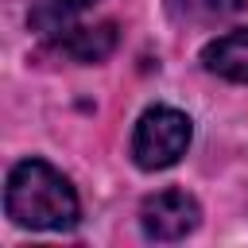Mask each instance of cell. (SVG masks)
Listing matches in <instances>:
<instances>
[{"label": "cell", "mask_w": 248, "mask_h": 248, "mask_svg": "<svg viewBox=\"0 0 248 248\" xmlns=\"http://www.w3.org/2000/svg\"><path fill=\"white\" fill-rule=\"evenodd\" d=\"M167 12L178 23L213 27V23H225V19L240 16L244 12V0H167Z\"/></svg>", "instance_id": "cell-6"}, {"label": "cell", "mask_w": 248, "mask_h": 248, "mask_svg": "<svg viewBox=\"0 0 248 248\" xmlns=\"http://www.w3.org/2000/svg\"><path fill=\"white\" fill-rule=\"evenodd\" d=\"M54 50L74 62H101L116 50V23H93V27H62L54 39Z\"/></svg>", "instance_id": "cell-4"}, {"label": "cell", "mask_w": 248, "mask_h": 248, "mask_svg": "<svg viewBox=\"0 0 248 248\" xmlns=\"http://www.w3.org/2000/svg\"><path fill=\"white\" fill-rule=\"evenodd\" d=\"M202 66H205L209 74L225 78V81L248 85V27L213 39V43L202 50Z\"/></svg>", "instance_id": "cell-5"}, {"label": "cell", "mask_w": 248, "mask_h": 248, "mask_svg": "<svg viewBox=\"0 0 248 248\" xmlns=\"http://www.w3.org/2000/svg\"><path fill=\"white\" fill-rule=\"evenodd\" d=\"M198 221L202 209L186 190H159L140 205V225L151 240H182L186 232L198 229Z\"/></svg>", "instance_id": "cell-3"}, {"label": "cell", "mask_w": 248, "mask_h": 248, "mask_svg": "<svg viewBox=\"0 0 248 248\" xmlns=\"http://www.w3.org/2000/svg\"><path fill=\"white\" fill-rule=\"evenodd\" d=\"M4 209L23 229H70L81 213L70 178L43 159H23L8 170Z\"/></svg>", "instance_id": "cell-1"}, {"label": "cell", "mask_w": 248, "mask_h": 248, "mask_svg": "<svg viewBox=\"0 0 248 248\" xmlns=\"http://www.w3.org/2000/svg\"><path fill=\"white\" fill-rule=\"evenodd\" d=\"M89 4H97V0H43V4L31 12V23H35L39 31H46V35H58V31L66 27V19L78 16V12H85Z\"/></svg>", "instance_id": "cell-7"}, {"label": "cell", "mask_w": 248, "mask_h": 248, "mask_svg": "<svg viewBox=\"0 0 248 248\" xmlns=\"http://www.w3.org/2000/svg\"><path fill=\"white\" fill-rule=\"evenodd\" d=\"M190 136H194V124H190L186 112H178L170 105H155V108H147L136 120L132 159L143 170H167V167H174L186 155Z\"/></svg>", "instance_id": "cell-2"}]
</instances>
